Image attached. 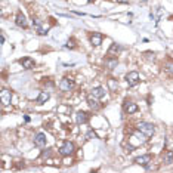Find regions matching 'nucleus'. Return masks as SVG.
I'll return each instance as SVG.
<instances>
[{
	"instance_id": "1",
	"label": "nucleus",
	"mask_w": 173,
	"mask_h": 173,
	"mask_svg": "<svg viewBox=\"0 0 173 173\" xmlns=\"http://www.w3.org/2000/svg\"><path fill=\"white\" fill-rule=\"evenodd\" d=\"M139 132H142L147 138H149V136H152L154 133H156V127H154V124L148 123V121H140L139 124H138V127H136Z\"/></svg>"
},
{
	"instance_id": "2",
	"label": "nucleus",
	"mask_w": 173,
	"mask_h": 173,
	"mask_svg": "<svg viewBox=\"0 0 173 173\" xmlns=\"http://www.w3.org/2000/svg\"><path fill=\"white\" fill-rule=\"evenodd\" d=\"M73 152H74V144H73L71 140H65V142L61 145V148H59V154L62 157L71 156Z\"/></svg>"
},
{
	"instance_id": "3",
	"label": "nucleus",
	"mask_w": 173,
	"mask_h": 173,
	"mask_svg": "<svg viewBox=\"0 0 173 173\" xmlns=\"http://www.w3.org/2000/svg\"><path fill=\"white\" fill-rule=\"evenodd\" d=\"M58 87H59L62 92L73 90V87H74V80H73V79H70V77H64V79L59 82Z\"/></svg>"
},
{
	"instance_id": "4",
	"label": "nucleus",
	"mask_w": 173,
	"mask_h": 173,
	"mask_svg": "<svg viewBox=\"0 0 173 173\" xmlns=\"http://www.w3.org/2000/svg\"><path fill=\"white\" fill-rule=\"evenodd\" d=\"M124 79H126V82L129 84V87H133V86H136V84L140 82V77H139V73H138V71H130V73H127Z\"/></svg>"
},
{
	"instance_id": "5",
	"label": "nucleus",
	"mask_w": 173,
	"mask_h": 173,
	"mask_svg": "<svg viewBox=\"0 0 173 173\" xmlns=\"http://www.w3.org/2000/svg\"><path fill=\"white\" fill-rule=\"evenodd\" d=\"M151 160H152V156H151V154H144V156H139V157L135 158V164L144 166L145 169H148Z\"/></svg>"
},
{
	"instance_id": "6",
	"label": "nucleus",
	"mask_w": 173,
	"mask_h": 173,
	"mask_svg": "<svg viewBox=\"0 0 173 173\" xmlns=\"http://www.w3.org/2000/svg\"><path fill=\"white\" fill-rule=\"evenodd\" d=\"M138 110H139V107L135 102H132V101H124L123 111L126 114H135V113H138Z\"/></svg>"
},
{
	"instance_id": "7",
	"label": "nucleus",
	"mask_w": 173,
	"mask_h": 173,
	"mask_svg": "<svg viewBox=\"0 0 173 173\" xmlns=\"http://www.w3.org/2000/svg\"><path fill=\"white\" fill-rule=\"evenodd\" d=\"M0 101L3 105H9L10 101H12V92L8 90V89H2L0 92Z\"/></svg>"
},
{
	"instance_id": "8",
	"label": "nucleus",
	"mask_w": 173,
	"mask_h": 173,
	"mask_svg": "<svg viewBox=\"0 0 173 173\" xmlns=\"http://www.w3.org/2000/svg\"><path fill=\"white\" fill-rule=\"evenodd\" d=\"M19 64H21V65L24 67L25 70H33L34 65H36L34 59H33V58H30V56L21 58V59H19Z\"/></svg>"
},
{
	"instance_id": "9",
	"label": "nucleus",
	"mask_w": 173,
	"mask_h": 173,
	"mask_svg": "<svg viewBox=\"0 0 173 173\" xmlns=\"http://www.w3.org/2000/svg\"><path fill=\"white\" fill-rule=\"evenodd\" d=\"M48 144V138H46V135L44 133H37L36 136H34V145L36 147H44Z\"/></svg>"
},
{
	"instance_id": "10",
	"label": "nucleus",
	"mask_w": 173,
	"mask_h": 173,
	"mask_svg": "<svg viewBox=\"0 0 173 173\" xmlns=\"http://www.w3.org/2000/svg\"><path fill=\"white\" fill-rule=\"evenodd\" d=\"M74 118H75V123L77 124H84L89 120V114H87L86 111H77L74 115Z\"/></svg>"
},
{
	"instance_id": "11",
	"label": "nucleus",
	"mask_w": 173,
	"mask_h": 173,
	"mask_svg": "<svg viewBox=\"0 0 173 173\" xmlns=\"http://www.w3.org/2000/svg\"><path fill=\"white\" fill-rule=\"evenodd\" d=\"M87 104H89V107H90L93 111H98L99 108H101L99 98H95L93 95H89V96H87Z\"/></svg>"
},
{
	"instance_id": "12",
	"label": "nucleus",
	"mask_w": 173,
	"mask_h": 173,
	"mask_svg": "<svg viewBox=\"0 0 173 173\" xmlns=\"http://www.w3.org/2000/svg\"><path fill=\"white\" fill-rule=\"evenodd\" d=\"M120 50H121L120 44H117V43H113V44L110 46L108 52H107V56H108V58H115L117 55H118V53H120Z\"/></svg>"
},
{
	"instance_id": "13",
	"label": "nucleus",
	"mask_w": 173,
	"mask_h": 173,
	"mask_svg": "<svg viewBox=\"0 0 173 173\" xmlns=\"http://www.w3.org/2000/svg\"><path fill=\"white\" fill-rule=\"evenodd\" d=\"M102 39H104V36H102L101 33H92L90 37H89V40H90L92 46H101Z\"/></svg>"
},
{
	"instance_id": "14",
	"label": "nucleus",
	"mask_w": 173,
	"mask_h": 173,
	"mask_svg": "<svg viewBox=\"0 0 173 173\" xmlns=\"http://www.w3.org/2000/svg\"><path fill=\"white\" fill-rule=\"evenodd\" d=\"M15 24L18 25V27H22V28H27V18H25V15L22 13V12H18L17 17H15Z\"/></svg>"
},
{
	"instance_id": "15",
	"label": "nucleus",
	"mask_w": 173,
	"mask_h": 173,
	"mask_svg": "<svg viewBox=\"0 0 173 173\" xmlns=\"http://www.w3.org/2000/svg\"><path fill=\"white\" fill-rule=\"evenodd\" d=\"M90 95H93L95 98H104L105 96V89L102 87V86H98V87H93L90 90Z\"/></svg>"
},
{
	"instance_id": "16",
	"label": "nucleus",
	"mask_w": 173,
	"mask_h": 173,
	"mask_svg": "<svg viewBox=\"0 0 173 173\" xmlns=\"http://www.w3.org/2000/svg\"><path fill=\"white\" fill-rule=\"evenodd\" d=\"M50 98V93L48 90H44V92H40V95L37 96V99H36V102L37 104H43V102H46L48 99Z\"/></svg>"
},
{
	"instance_id": "17",
	"label": "nucleus",
	"mask_w": 173,
	"mask_h": 173,
	"mask_svg": "<svg viewBox=\"0 0 173 173\" xmlns=\"http://www.w3.org/2000/svg\"><path fill=\"white\" fill-rule=\"evenodd\" d=\"M163 70H164V73L169 75V77H173V62L172 61L166 62L164 65H163Z\"/></svg>"
},
{
	"instance_id": "18",
	"label": "nucleus",
	"mask_w": 173,
	"mask_h": 173,
	"mask_svg": "<svg viewBox=\"0 0 173 173\" xmlns=\"http://www.w3.org/2000/svg\"><path fill=\"white\" fill-rule=\"evenodd\" d=\"M163 163L164 164H172L173 163V151H166L163 156Z\"/></svg>"
},
{
	"instance_id": "19",
	"label": "nucleus",
	"mask_w": 173,
	"mask_h": 173,
	"mask_svg": "<svg viewBox=\"0 0 173 173\" xmlns=\"http://www.w3.org/2000/svg\"><path fill=\"white\" fill-rule=\"evenodd\" d=\"M108 89L111 92H117V89H118V82L115 79H110L108 80Z\"/></svg>"
},
{
	"instance_id": "20",
	"label": "nucleus",
	"mask_w": 173,
	"mask_h": 173,
	"mask_svg": "<svg viewBox=\"0 0 173 173\" xmlns=\"http://www.w3.org/2000/svg\"><path fill=\"white\" fill-rule=\"evenodd\" d=\"M105 64H107V67L110 68V70H113V68L117 65V59H115V58H107Z\"/></svg>"
},
{
	"instance_id": "21",
	"label": "nucleus",
	"mask_w": 173,
	"mask_h": 173,
	"mask_svg": "<svg viewBox=\"0 0 173 173\" xmlns=\"http://www.w3.org/2000/svg\"><path fill=\"white\" fill-rule=\"evenodd\" d=\"M48 31H49V27H46V25L41 24L39 28H37V33L40 34V36H44V34H48Z\"/></svg>"
},
{
	"instance_id": "22",
	"label": "nucleus",
	"mask_w": 173,
	"mask_h": 173,
	"mask_svg": "<svg viewBox=\"0 0 173 173\" xmlns=\"http://www.w3.org/2000/svg\"><path fill=\"white\" fill-rule=\"evenodd\" d=\"M65 48H67V49H74V48H75V40H74V39H70V40L67 41Z\"/></svg>"
},
{
	"instance_id": "23",
	"label": "nucleus",
	"mask_w": 173,
	"mask_h": 173,
	"mask_svg": "<svg viewBox=\"0 0 173 173\" xmlns=\"http://www.w3.org/2000/svg\"><path fill=\"white\" fill-rule=\"evenodd\" d=\"M117 3H121V5H127L129 3V0H115Z\"/></svg>"
},
{
	"instance_id": "24",
	"label": "nucleus",
	"mask_w": 173,
	"mask_h": 173,
	"mask_svg": "<svg viewBox=\"0 0 173 173\" xmlns=\"http://www.w3.org/2000/svg\"><path fill=\"white\" fill-rule=\"evenodd\" d=\"M0 43H2V44H3V43H5V36H3V34H2V36H0Z\"/></svg>"
},
{
	"instance_id": "25",
	"label": "nucleus",
	"mask_w": 173,
	"mask_h": 173,
	"mask_svg": "<svg viewBox=\"0 0 173 173\" xmlns=\"http://www.w3.org/2000/svg\"><path fill=\"white\" fill-rule=\"evenodd\" d=\"M87 2H89V3H92V2H95V0H87Z\"/></svg>"
}]
</instances>
